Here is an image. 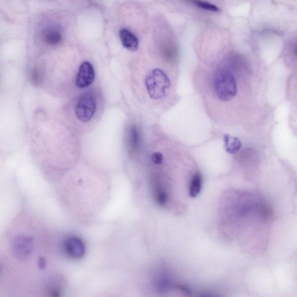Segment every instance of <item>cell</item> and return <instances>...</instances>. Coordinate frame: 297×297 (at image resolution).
Wrapping results in <instances>:
<instances>
[{
	"label": "cell",
	"mask_w": 297,
	"mask_h": 297,
	"mask_svg": "<svg viewBox=\"0 0 297 297\" xmlns=\"http://www.w3.org/2000/svg\"><path fill=\"white\" fill-rule=\"evenodd\" d=\"M121 44L125 48L131 52L137 51L139 42L137 36L127 29H121L119 32Z\"/></svg>",
	"instance_id": "obj_9"
},
{
	"label": "cell",
	"mask_w": 297,
	"mask_h": 297,
	"mask_svg": "<svg viewBox=\"0 0 297 297\" xmlns=\"http://www.w3.org/2000/svg\"><path fill=\"white\" fill-rule=\"evenodd\" d=\"M145 84L149 97L153 100L165 97L167 90L171 86L169 77L160 69L150 72L146 78Z\"/></svg>",
	"instance_id": "obj_2"
},
{
	"label": "cell",
	"mask_w": 297,
	"mask_h": 297,
	"mask_svg": "<svg viewBox=\"0 0 297 297\" xmlns=\"http://www.w3.org/2000/svg\"><path fill=\"white\" fill-rule=\"evenodd\" d=\"M151 190L154 202L160 207H166L170 200V196L164 183L158 176L151 178Z\"/></svg>",
	"instance_id": "obj_4"
},
{
	"label": "cell",
	"mask_w": 297,
	"mask_h": 297,
	"mask_svg": "<svg viewBox=\"0 0 297 297\" xmlns=\"http://www.w3.org/2000/svg\"><path fill=\"white\" fill-rule=\"evenodd\" d=\"M214 89L217 98L221 101H229L237 93L236 78L229 71L220 69L214 76Z\"/></svg>",
	"instance_id": "obj_1"
},
{
	"label": "cell",
	"mask_w": 297,
	"mask_h": 297,
	"mask_svg": "<svg viewBox=\"0 0 297 297\" xmlns=\"http://www.w3.org/2000/svg\"><path fill=\"white\" fill-rule=\"evenodd\" d=\"M127 142L129 153L136 154L140 151L142 145L141 133L139 128L136 125H131L129 128Z\"/></svg>",
	"instance_id": "obj_8"
},
{
	"label": "cell",
	"mask_w": 297,
	"mask_h": 297,
	"mask_svg": "<svg viewBox=\"0 0 297 297\" xmlns=\"http://www.w3.org/2000/svg\"><path fill=\"white\" fill-rule=\"evenodd\" d=\"M64 249L67 254L74 259H79L86 253V246L84 242L77 236H70L64 242Z\"/></svg>",
	"instance_id": "obj_7"
},
{
	"label": "cell",
	"mask_w": 297,
	"mask_h": 297,
	"mask_svg": "<svg viewBox=\"0 0 297 297\" xmlns=\"http://www.w3.org/2000/svg\"><path fill=\"white\" fill-rule=\"evenodd\" d=\"M95 73L93 65L89 62H83L79 66L76 79V86L80 89L89 87L94 81Z\"/></svg>",
	"instance_id": "obj_6"
},
{
	"label": "cell",
	"mask_w": 297,
	"mask_h": 297,
	"mask_svg": "<svg viewBox=\"0 0 297 297\" xmlns=\"http://www.w3.org/2000/svg\"><path fill=\"white\" fill-rule=\"evenodd\" d=\"M96 110H97V102L94 96L87 93L83 94L79 99L75 108V114L79 121L86 123L93 119Z\"/></svg>",
	"instance_id": "obj_3"
},
{
	"label": "cell",
	"mask_w": 297,
	"mask_h": 297,
	"mask_svg": "<svg viewBox=\"0 0 297 297\" xmlns=\"http://www.w3.org/2000/svg\"><path fill=\"white\" fill-rule=\"evenodd\" d=\"M224 148L226 152L229 154H236L241 148V142L237 138L229 134L224 137Z\"/></svg>",
	"instance_id": "obj_10"
},
{
	"label": "cell",
	"mask_w": 297,
	"mask_h": 297,
	"mask_svg": "<svg viewBox=\"0 0 297 297\" xmlns=\"http://www.w3.org/2000/svg\"><path fill=\"white\" fill-rule=\"evenodd\" d=\"M192 3H194V5L204 10L211 12H220V9L218 7L214 5V4L202 1H195L192 2Z\"/></svg>",
	"instance_id": "obj_12"
},
{
	"label": "cell",
	"mask_w": 297,
	"mask_h": 297,
	"mask_svg": "<svg viewBox=\"0 0 297 297\" xmlns=\"http://www.w3.org/2000/svg\"><path fill=\"white\" fill-rule=\"evenodd\" d=\"M152 161L154 165H161L164 161V157L160 152H155L152 155Z\"/></svg>",
	"instance_id": "obj_14"
},
{
	"label": "cell",
	"mask_w": 297,
	"mask_h": 297,
	"mask_svg": "<svg viewBox=\"0 0 297 297\" xmlns=\"http://www.w3.org/2000/svg\"><path fill=\"white\" fill-rule=\"evenodd\" d=\"M42 41L49 46L59 44L63 38L62 31L59 25L48 24L42 29L41 31Z\"/></svg>",
	"instance_id": "obj_5"
},
{
	"label": "cell",
	"mask_w": 297,
	"mask_h": 297,
	"mask_svg": "<svg viewBox=\"0 0 297 297\" xmlns=\"http://www.w3.org/2000/svg\"><path fill=\"white\" fill-rule=\"evenodd\" d=\"M31 76L32 82L35 85H39L42 79V74L40 70L37 68L33 69Z\"/></svg>",
	"instance_id": "obj_13"
},
{
	"label": "cell",
	"mask_w": 297,
	"mask_h": 297,
	"mask_svg": "<svg viewBox=\"0 0 297 297\" xmlns=\"http://www.w3.org/2000/svg\"><path fill=\"white\" fill-rule=\"evenodd\" d=\"M202 176L200 173H196L192 177L190 186V195L191 198H195L200 194L202 190Z\"/></svg>",
	"instance_id": "obj_11"
}]
</instances>
